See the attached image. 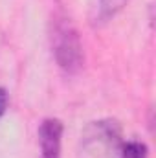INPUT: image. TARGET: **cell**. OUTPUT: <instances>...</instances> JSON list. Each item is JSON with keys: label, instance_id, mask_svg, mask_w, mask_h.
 <instances>
[{"label": "cell", "instance_id": "2", "mask_svg": "<svg viewBox=\"0 0 156 158\" xmlns=\"http://www.w3.org/2000/svg\"><path fill=\"white\" fill-rule=\"evenodd\" d=\"M123 136L116 119L90 121L79 142V158H121Z\"/></svg>", "mask_w": 156, "mask_h": 158}, {"label": "cell", "instance_id": "6", "mask_svg": "<svg viewBox=\"0 0 156 158\" xmlns=\"http://www.w3.org/2000/svg\"><path fill=\"white\" fill-rule=\"evenodd\" d=\"M7 103H9V96H7V90L0 86V118L6 114V110H7Z\"/></svg>", "mask_w": 156, "mask_h": 158}, {"label": "cell", "instance_id": "1", "mask_svg": "<svg viewBox=\"0 0 156 158\" xmlns=\"http://www.w3.org/2000/svg\"><path fill=\"white\" fill-rule=\"evenodd\" d=\"M50 44H51L53 57L64 74L76 76L81 72L84 64L83 42H81V37H79L76 26L72 24V20L63 13H55L51 17Z\"/></svg>", "mask_w": 156, "mask_h": 158}, {"label": "cell", "instance_id": "5", "mask_svg": "<svg viewBox=\"0 0 156 158\" xmlns=\"http://www.w3.org/2000/svg\"><path fill=\"white\" fill-rule=\"evenodd\" d=\"M121 158H149V149L143 142H138V140L123 142Z\"/></svg>", "mask_w": 156, "mask_h": 158}, {"label": "cell", "instance_id": "4", "mask_svg": "<svg viewBox=\"0 0 156 158\" xmlns=\"http://www.w3.org/2000/svg\"><path fill=\"white\" fill-rule=\"evenodd\" d=\"M129 0H99L97 2V15L96 20L97 22H109L116 17L117 13L127 6Z\"/></svg>", "mask_w": 156, "mask_h": 158}, {"label": "cell", "instance_id": "3", "mask_svg": "<svg viewBox=\"0 0 156 158\" xmlns=\"http://www.w3.org/2000/svg\"><path fill=\"white\" fill-rule=\"evenodd\" d=\"M63 123L57 118H48L39 127L40 158H61V142H63Z\"/></svg>", "mask_w": 156, "mask_h": 158}]
</instances>
